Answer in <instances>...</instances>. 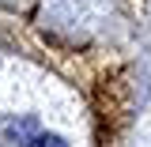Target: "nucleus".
I'll return each instance as SVG.
<instances>
[{"instance_id": "nucleus-1", "label": "nucleus", "mask_w": 151, "mask_h": 147, "mask_svg": "<svg viewBox=\"0 0 151 147\" xmlns=\"http://www.w3.org/2000/svg\"><path fill=\"white\" fill-rule=\"evenodd\" d=\"M27 147H68V143H64L60 136H49V132H42V136H34Z\"/></svg>"}]
</instances>
